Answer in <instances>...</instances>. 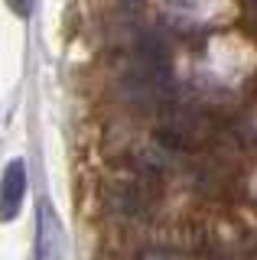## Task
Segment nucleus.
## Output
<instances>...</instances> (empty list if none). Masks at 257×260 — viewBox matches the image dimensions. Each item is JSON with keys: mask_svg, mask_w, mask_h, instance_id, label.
Masks as SVG:
<instances>
[{"mask_svg": "<svg viewBox=\"0 0 257 260\" xmlns=\"http://www.w3.org/2000/svg\"><path fill=\"white\" fill-rule=\"evenodd\" d=\"M36 260H69L66 234H62V224L49 202L39 205V218H36Z\"/></svg>", "mask_w": 257, "mask_h": 260, "instance_id": "1", "label": "nucleus"}, {"mask_svg": "<svg viewBox=\"0 0 257 260\" xmlns=\"http://www.w3.org/2000/svg\"><path fill=\"white\" fill-rule=\"evenodd\" d=\"M26 199V162L10 159L0 179V221H13Z\"/></svg>", "mask_w": 257, "mask_h": 260, "instance_id": "2", "label": "nucleus"}, {"mask_svg": "<svg viewBox=\"0 0 257 260\" xmlns=\"http://www.w3.org/2000/svg\"><path fill=\"white\" fill-rule=\"evenodd\" d=\"M7 7H10L17 16H23V20L33 13V0H7Z\"/></svg>", "mask_w": 257, "mask_h": 260, "instance_id": "3", "label": "nucleus"}, {"mask_svg": "<svg viewBox=\"0 0 257 260\" xmlns=\"http://www.w3.org/2000/svg\"><path fill=\"white\" fill-rule=\"evenodd\" d=\"M166 7H176V10H196L199 0H166Z\"/></svg>", "mask_w": 257, "mask_h": 260, "instance_id": "4", "label": "nucleus"}]
</instances>
